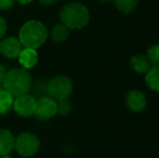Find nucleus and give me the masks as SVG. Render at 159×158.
I'll list each match as a JSON object with an SVG mask.
<instances>
[{"mask_svg": "<svg viewBox=\"0 0 159 158\" xmlns=\"http://www.w3.org/2000/svg\"><path fill=\"white\" fill-rule=\"evenodd\" d=\"M30 92H32L30 94H32L34 97H36V99L46 97L47 95V82L42 81V80H38V81H36V82L33 81L32 88H30Z\"/></svg>", "mask_w": 159, "mask_h": 158, "instance_id": "17", "label": "nucleus"}, {"mask_svg": "<svg viewBox=\"0 0 159 158\" xmlns=\"http://www.w3.org/2000/svg\"><path fill=\"white\" fill-rule=\"evenodd\" d=\"M73 89V81L65 75H57L47 82V95L57 102L68 99Z\"/></svg>", "mask_w": 159, "mask_h": 158, "instance_id": "4", "label": "nucleus"}, {"mask_svg": "<svg viewBox=\"0 0 159 158\" xmlns=\"http://www.w3.org/2000/svg\"><path fill=\"white\" fill-rule=\"evenodd\" d=\"M32 84V75L28 73L27 70L23 67L13 68V70L7 72L4 80L2 82L4 90L11 93L14 97L30 93Z\"/></svg>", "mask_w": 159, "mask_h": 158, "instance_id": "1", "label": "nucleus"}, {"mask_svg": "<svg viewBox=\"0 0 159 158\" xmlns=\"http://www.w3.org/2000/svg\"><path fill=\"white\" fill-rule=\"evenodd\" d=\"M146 56L148 61L151 62L152 66H159V43L149 47L147 50Z\"/></svg>", "mask_w": 159, "mask_h": 158, "instance_id": "18", "label": "nucleus"}, {"mask_svg": "<svg viewBox=\"0 0 159 158\" xmlns=\"http://www.w3.org/2000/svg\"><path fill=\"white\" fill-rule=\"evenodd\" d=\"M57 102L52 97L46 95L37 99L34 115L40 120H49L57 115Z\"/></svg>", "mask_w": 159, "mask_h": 158, "instance_id": "6", "label": "nucleus"}, {"mask_svg": "<svg viewBox=\"0 0 159 158\" xmlns=\"http://www.w3.org/2000/svg\"><path fill=\"white\" fill-rule=\"evenodd\" d=\"M41 4L43 6H53V4L57 3L59 0H38Z\"/></svg>", "mask_w": 159, "mask_h": 158, "instance_id": "23", "label": "nucleus"}, {"mask_svg": "<svg viewBox=\"0 0 159 158\" xmlns=\"http://www.w3.org/2000/svg\"><path fill=\"white\" fill-rule=\"evenodd\" d=\"M49 33L43 23L39 21H27L22 25L19 33V39L24 48L37 50L46 42Z\"/></svg>", "mask_w": 159, "mask_h": 158, "instance_id": "3", "label": "nucleus"}, {"mask_svg": "<svg viewBox=\"0 0 159 158\" xmlns=\"http://www.w3.org/2000/svg\"><path fill=\"white\" fill-rule=\"evenodd\" d=\"M131 68L138 74H145L149 68L152 67L151 62L148 61L146 55L144 54H135L132 56L130 61Z\"/></svg>", "mask_w": 159, "mask_h": 158, "instance_id": "12", "label": "nucleus"}, {"mask_svg": "<svg viewBox=\"0 0 159 158\" xmlns=\"http://www.w3.org/2000/svg\"><path fill=\"white\" fill-rule=\"evenodd\" d=\"M40 140L32 132H23L15 138L14 150L21 157L30 158L39 152Z\"/></svg>", "mask_w": 159, "mask_h": 158, "instance_id": "5", "label": "nucleus"}, {"mask_svg": "<svg viewBox=\"0 0 159 158\" xmlns=\"http://www.w3.org/2000/svg\"><path fill=\"white\" fill-rule=\"evenodd\" d=\"M16 0H0V10H8L14 6Z\"/></svg>", "mask_w": 159, "mask_h": 158, "instance_id": "20", "label": "nucleus"}, {"mask_svg": "<svg viewBox=\"0 0 159 158\" xmlns=\"http://www.w3.org/2000/svg\"><path fill=\"white\" fill-rule=\"evenodd\" d=\"M61 23L69 29H81L90 22V12L88 8L79 2H70L63 7L60 12Z\"/></svg>", "mask_w": 159, "mask_h": 158, "instance_id": "2", "label": "nucleus"}, {"mask_svg": "<svg viewBox=\"0 0 159 158\" xmlns=\"http://www.w3.org/2000/svg\"><path fill=\"white\" fill-rule=\"evenodd\" d=\"M36 101L37 99L34 97L30 93L16 97L14 99L13 111L21 117H30L35 113Z\"/></svg>", "mask_w": 159, "mask_h": 158, "instance_id": "7", "label": "nucleus"}, {"mask_svg": "<svg viewBox=\"0 0 159 158\" xmlns=\"http://www.w3.org/2000/svg\"><path fill=\"white\" fill-rule=\"evenodd\" d=\"M70 112H71V103L68 101V99L57 101V114H59L60 116H62V117H65Z\"/></svg>", "mask_w": 159, "mask_h": 158, "instance_id": "19", "label": "nucleus"}, {"mask_svg": "<svg viewBox=\"0 0 159 158\" xmlns=\"http://www.w3.org/2000/svg\"><path fill=\"white\" fill-rule=\"evenodd\" d=\"M6 74H7L6 68L0 64V84H2V82H3L4 77H6Z\"/></svg>", "mask_w": 159, "mask_h": 158, "instance_id": "22", "label": "nucleus"}, {"mask_svg": "<svg viewBox=\"0 0 159 158\" xmlns=\"http://www.w3.org/2000/svg\"><path fill=\"white\" fill-rule=\"evenodd\" d=\"M7 29H8V25H7V22L3 17L0 16V40L4 37L7 33Z\"/></svg>", "mask_w": 159, "mask_h": 158, "instance_id": "21", "label": "nucleus"}, {"mask_svg": "<svg viewBox=\"0 0 159 158\" xmlns=\"http://www.w3.org/2000/svg\"><path fill=\"white\" fill-rule=\"evenodd\" d=\"M118 11L129 14L132 13L138 7V0H113Z\"/></svg>", "mask_w": 159, "mask_h": 158, "instance_id": "16", "label": "nucleus"}, {"mask_svg": "<svg viewBox=\"0 0 159 158\" xmlns=\"http://www.w3.org/2000/svg\"><path fill=\"white\" fill-rule=\"evenodd\" d=\"M0 158H12L10 155H4V156H0Z\"/></svg>", "mask_w": 159, "mask_h": 158, "instance_id": "26", "label": "nucleus"}, {"mask_svg": "<svg viewBox=\"0 0 159 158\" xmlns=\"http://www.w3.org/2000/svg\"><path fill=\"white\" fill-rule=\"evenodd\" d=\"M15 137L10 130L0 128V156L10 155L14 150Z\"/></svg>", "mask_w": 159, "mask_h": 158, "instance_id": "11", "label": "nucleus"}, {"mask_svg": "<svg viewBox=\"0 0 159 158\" xmlns=\"http://www.w3.org/2000/svg\"><path fill=\"white\" fill-rule=\"evenodd\" d=\"M126 105L132 112L140 113L144 111L147 105L146 97L142 91L132 89L126 95Z\"/></svg>", "mask_w": 159, "mask_h": 158, "instance_id": "9", "label": "nucleus"}, {"mask_svg": "<svg viewBox=\"0 0 159 158\" xmlns=\"http://www.w3.org/2000/svg\"><path fill=\"white\" fill-rule=\"evenodd\" d=\"M17 1H19L20 3H22V4H28V3H30L33 0H17Z\"/></svg>", "mask_w": 159, "mask_h": 158, "instance_id": "24", "label": "nucleus"}, {"mask_svg": "<svg viewBox=\"0 0 159 158\" xmlns=\"http://www.w3.org/2000/svg\"><path fill=\"white\" fill-rule=\"evenodd\" d=\"M19 63L25 70H32L38 63V52L36 49L23 48L19 55Z\"/></svg>", "mask_w": 159, "mask_h": 158, "instance_id": "10", "label": "nucleus"}, {"mask_svg": "<svg viewBox=\"0 0 159 158\" xmlns=\"http://www.w3.org/2000/svg\"><path fill=\"white\" fill-rule=\"evenodd\" d=\"M23 48V44L17 37H6L0 41V53L9 60L17 59Z\"/></svg>", "mask_w": 159, "mask_h": 158, "instance_id": "8", "label": "nucleus"}, {"mask_svg": "<svg viewBox=\"0 0 159 158\" xmlns=\"http://www.w3.org/2000/svg\"><path fill=\"white\" fill-rule=\"evenodd\" d=\"M145 81L151 90L159 93V66H152L145 73Z\"/></svg>", "mask_w": 159, "mask_h": 158, "instance_id": "14", "label": "nucleus"}, {"mask_svg": "<svg viewBox=\"0 0 159 158\" xmlns=\"http://www.w3.org/2000/svg\"><path fill=\"white\" fill-rule=\"evenodd\" d=\"M14 99L15 97L7 90H0V115H7L13 110Z\"/></svg>", "mask_w": 159, "mask_h": 158, "instance_id": "13", "label": "nucleus"}, {"mask_svg": "<svg viewBox=\"0 0 159 158\" xmlns=\"http://www.w3.org/2000/svg\"><path fill=\"white\" fill-rule=\"evenodd\" d=\"M69 36V28L63 23L55 24L50 32V38L55 42H64Z\"/></svg>", "mask_w": 159, "mask_h": 158, "instance_id": "15", "label": "nucleus"}, {"mask_svg": "<svg viewBox=\"0 0 159 158\" xmlns=\"http://www.w3.org/2000/svg\"><path fill=\"white\" fill-rule=\"evenodd\" d=\"M98 2H101V3H109L111 1H113V0H98Z\"/></svg>", "mask_w": 159, "mask_h": 158, "instance_id": "25", "label": "nucleus"}]
</instances>
